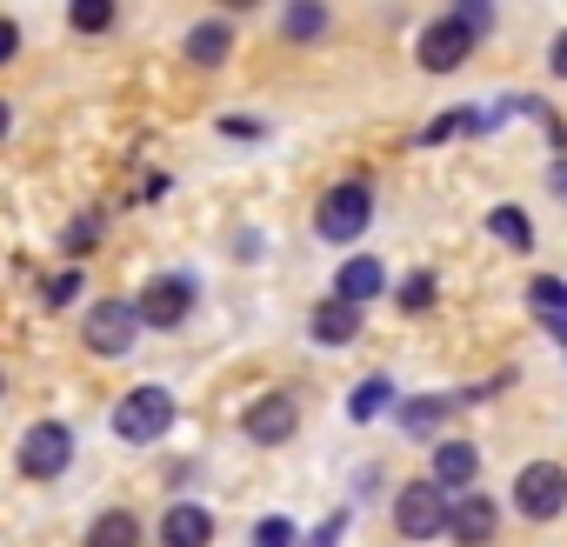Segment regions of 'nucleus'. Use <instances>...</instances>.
Segmentation results:
<instances>
[{
    "label": "nucleus",
    "instance_id": "obj_1",
    "mask_svg": "<svg viewBox=\"0 0 567 547\" xmlns=\"http://www.w3.org/2000/svg\"><path fill=\"white\" fill-rule=\"evenodd\" d=\"M174 427V394L167 388H134V394H121V407H114V434L127 441V447H147V441H161Z\"/></svg>",
    "mask_w": 567,
    "mask_h": 547
},
{
    "label": "nucleus",
    "instance_id": "obj_2",
    "mask_svg": "<svg viewBox=\"0 0 567 547\" xmlns=\"http://www.w3.org/2000/svg\"><path fill=\"white\" fill-rule=\"evenodd\" d=\"M368 220H374V194H368V180H341V187H328V194H321L315 227H321L328 240H361V234H368Z\"/></svg>",
    "mask_w": 567,
    "mask_h": 547
},
{
    "label": "nucleus",
    "instance_id": "obj_3",
    "mask_svg": "<svg viewBox=\"0 0 567 547\" xmlns=\"http://www.w3.org/2000/svg\"><path fill=\"white\" fill-rule=\"evenodd\" d=\"M68 461H74V427H61V421H34V427L21 434L14 467H21L28 481H61Z\"/></svg>",
    "mask_w": 567,
    "mask_h": 547
},
{
    "label": "nucleus",
    "instance_id": "obj_4",
    "mask_svg": "<svg viewBox=\"0 0 567 547\" xmlns=\"http://www.w3.org/2000/svg\"><path fill=\"white\" fill-rule=\"evenodd\" d=\"M187 314H194V281H187V274H154V281L134 295V321H141V328H161V334H167V328H181Z\"/></svg>",
    "mask_w": 567,
    "mask_h": 547
},
{
    "label": "nucleus",
    "instance_id": "obj_5",
    "mask_svg": "<svg viewBox=\"0 0 567 547\" xmlns=\"http://www.w3.org/2000/svg\"><path fill=\"white\" fill-rule=\"evenodd\" d=\"M394 527L408 534V547H421V540L447 534V494H441L434 481H408V487H401V500H394Z\"/></svg>",
    "mask_w": 567,
    "mask_h": 547
},
{
    "label": "nucleus",
    "instance_id": "obj_6",
    "mask_svg": "<svg viewBox=\"0 0 567 547\" xmlns=\"http://www.w3.org/2000/svg\"><path fill=\"white\" fill-rule=\"evenodd\" d=\"M134 334H141L134 301H101V308H87V321H81V341H87V354H101V361H121V354L134 348Z\"/></svg>",
    "mask_w": 567,
    "mask_h": 547
},
{
    "label": "nucleus",
    "instance_id": "obj_7",
    "mask_svg": "<svg viewBox=\"0 0 567 547\" xmlns=\"http://www.w3.org/2000/svg\"><path fill=\"white\" fill-rule=\"evenodd\" d=\"M514 507H520L527 520H554V514L567 507V467H554V461H527L520 481H514Z\"/></svg>",
    "mask_w": 567,
    "mask_h": 547
},
{
    "label": "nucleus",
    "instance_id": "obj_8",
    "mask_svg": "<svg viewBox=\"0 0 567 547\" xmlns=\"http://www.w3.org/2000/svg\"><path fill=\"white\" fill-rule=\"evenodd\" d=\"M240 427H247V441L280 447V441H295V427H301V401H295V394H260Z\"/></svg>",
    "mask_w": 567,
    "mask_h": 547
},
{
    "label": "nucleus",
    "instance_id": "obj_9",
    "mask_svg": "<svg viewBox=\"0 0 567 547\" xmlns=\"http://www.w3.org/2000/svg\"><path fill=\"white\" fill-rule=\"evenodd\" d=\"M467 54H474V34H467L454 14H447V21H434V28L421 34V68H427V74H454Z\"/></svg>",
    "mask_w": 567,
    "mask_h": 547
},
{
    "label": "nucleus",
    "instance_id": "obj_10",
    "mask_svg": "<svg viewBox=\"0 0 567 547\" xmlns=\"http://www.w3.org/2000/svg\"><path fill=\"white\" fill-rule=\"evenodd\" d=\"M494 527H501V507H494L487 494H454V500H447V534H454V540L481 547V540H494Z\"/></svg>",
    "mask_w": 567,
    "mask_h": 547
},
{
    "label": "nucleus",
    "instance_id": "obj_11",
    "mask_svg": "<svg viewBox=\"0 0 567 547\" xmlns=\"http://www.w3.org/2000/svg\"><path fill=\"white\" fill-rule=\"evenodd\" d=\"M474 474H481V454H474L467 441H441V447H434V474H427V481H434L441 494H474Z\"/></svg>",
    "mask_w": 567,
    "mask_h": 547
},
{
    "label": "nucleus",
    "instance_id": "obj_12",
    "mask_svg": "<svg viewBox=\"0 0 567 547\" xmlns=\"http://www.w3.org/2000/svg\"><path fill=\"white\" fill-rule=\"evenodd\" d=\"M381 295H388V267H381V260H368V254H354V260L334 274V301H348V308L381 301Z\"/></svg>",
    "mask_w": 567,
    "mask_h": 547
},
{
    "label": "nucleus",
    "instance_id": "obj_13",
    "mask_svg": "<svg viewBox=\"0 0 567 547\" xmlns=\"http://www.w3.org/2000/svg\"><path fill=\"white\" fill-rule=\"evenodd\" d=\"M161 540H167V547H207V540H214V514L194 507V500H181V507L161 514Z\"/></svg>",
    "mask_w": 567,
    "mask_h": 547
},
{
    "label": "nucleus",
    "instance_id": "obj_14",
    "mask_svg": "<svg viewBox=\"0 0 567 547\" xmlns=\"http://www.w3.org/2000/svg\"><path fill=\"white\" fill-rule=\"evenodd\" d=\"M227 54H234V28L227 21H194L187 28V61L194 68H220Z\"/></svg>",
    "mask_w": 567,
    "mask_h": 547
},
{
    "label": "nucleus",
    "instance_id": "obj_15",
    "mask_svg": "<svg viewBox=\"0 0 567 547\" xmlns=\"http://www.w3.org/2000/svg\"><path fill=\"white\" fill-rule=\"evenodd\" d=\"M315 341H321V348H348V341H361V308H348V301H321V308H315Z\"/></svg>",
    "mask_w": 567,
    "mask_h": 547
},
{
    "label": "nucleus",
    "instance_id": "obj_16",
    "mask_svg": "<svg viewBox=\"0 0 567 547\" xmlns=\"http://www.w3.org/2000/svg\"><path fill=\"white\" fill-rule=\"evenodd\" d=\"M527 308L554 328V341L567 348V288L560 281H547V274H540V281H527Z\"/></svg>",
    "mask_w": 567,
    "mask_h": 547
},
{
    "label": "nucleus",
    "instance_id": "obj_17",
    "mask_svg": "<svg viewBox=\"0 0 567 547\" xmlns=\"http://www.w3.org/2000/svg\"><path fill=\"white\" fill-rule=\"evenodd\" d=\"M454 414V394H414L408 407H401V434H414V441H427L441 421Z\"/></svg>",
    "mask_w": 567,
    "mask_h": 547
},
{
    "label": "nucleus",
    "instance_id": "obj_18",
    "mask_svg": "<svg viewBox=\"0 0 567 547\" xmlns=\"http://www.w3.org/2000/svg\"><path fill=\"white\" fill-rule=\"evenodd\" d=\"M87 547H141V520L127 507H107L94 527H87Z\"/></svg>",
    "mask_w": 567,
    "mask_h": 547
},
{
    "label": "nucleus",
    "instance_id": "obj_19",
    "mask_svg": "<svg viewBox=\"0 0 567 547\" xmlns=\"http://www.w3.org/2000/svg\"><path fill=\"white\" fill-rule=\"evenodd\" d=\"M381 407H394V381H388V374H374V381H361V388L348 394V414H354V421H374Z\"/></svg>",
    "mask_w": 567,
    "mask_h": 547
},
{
    "label": "nucleus",
    "instance_id": "obj_20",
    "mask_svg": "<svg viewBox=\"0 0 567 547\" xmlns=\"http://www.w3.org/2000/svg\"><path fill=\"white\" fill-rule=\"evenodd\" d=\"M487 227H494L514 254H527V247H534V227H527V214H520V207H494V214H487Z\"/></svg>",
    "mask_w": 567,
    "mask_h": 547
},
{
    "label": "nucleus",
    "instance_id": "obj_21",
    "mask_svg": "<svg viewBox=\"0 0 567 547\" xmlns=\"http://www.w3.org/2000/svg\"><path fill=\"white\" fill-rule=\"evenodd\" d=\"M280 28H288L295 41H315V34H328V8H288Z\"/></svg>",
    "mask_w": 567,
    "mask_h": 547
},
{
    "label": "nucleus",
    "instance_id": "obj_22",
    "mask_svg": "<svg viewBox=\"0 0 567 547\" xmlns=\"http://www.w3.org/2000/svg\"><path fill=\"white\" fill-rule=\"evenodd\" d=\"M74 28H81V34H107V28H114V0H81V8H74Z\"/></svg>",
    "mask_w": 567,
    "mask_h": 547
},
{
    "label": "nucleus",
    "instance_id": "obj_23",
    "mask_svg": "<svg viewBox=\"0 0 567 547\" xmlns=\"http://www.w3.org/2000/svg\"><path fill=\"white\" fill-rule=\"evenodd\" d=\"M467 127H481V121H474V114H441V121L421 127V141L434 147V141H454V134H467Z\"/></svg>",
    "mask_w": 567,
    "mask_h": 547
},
{
    "label": "nucleus",
    "instance_id": "obj_24",
    "mask_svg": "<svg viewBox=\"0 0 567 547\" xmlns=\"http://www.w3.org/2000/svg\"><path fill=\"white\" fill-rule=\"evenodd\" d=\"M41 295H48V308H68V301L81 295V267H61V274H54V281H48Z\"/></svg>",
    "mask_w": 567,
    "mask_h": 547
},
{
    "label": "nucleus",
    "instance_id": "obj_25",
    "mask_svg": "<svg viewBox=\"0 0 567 547\" xmlns=\"http://www.w3.org/2000/svg\"><path fill=\"white\" fill-rule=\"evenodd\" d=\"M254 547H295V520H280V514H267V520L254 527Z\"/></svg>",
    "mask_w": 567,
    "mask_h": 547
},
{
    "label": "nucleus",
    "instance_id": "obj_26",
    "mask_svg": "<svg viewBox=\"0 0 567 547\" xmlns=\"http://www.w3.org/2000/svg\"><path fill=\"white\" fill-rule=\"evenodd\" d=\"M454 21H461V28H467L474 41H481V34L494 28V8H487V0H461V14H454Z\"/></svg>",
    "mask_w": 567,
    "mask_h": 547
},
{
    "label": "nucleus",
    "instance_id": "obj_27",
    "mask_svg": "<svg viewBox=\"0 0 567 547\" xmlns=\"http://www.w3.org/2000/svg\"><path fill=\"white\" fill-rule=\"evenodd\" d=\"M427 301H434V274H414V281L401 288V308H408V314H421Z\"/></svg>",
    "mask_w": 567,
    "mask_h": 547
},
{
    "label": "nucleus",
    "instance_id": "obj_28",
    "mask_svg": "<svg viewBox=\"0 0 567 547\" xmlns=\"http://www.w3.org/2000/svg\"><path fill=\"white\" fill-rule=\"evenodd\" d=\"M94 234H101V220H94V214H87V220H74V227H68V247H74V254H81V247H94Z\"/></svg>",
    "mask_w": 567,
    "mask_h": 547
},
{
    "label": "nucleus",
    "instance_id": "obj_29",
    "mask_svg": "<svg viewBox=\"0 0 567 547\" xmlns=\"http://www.w3.org/2000/svg\"><path fill=\"white\" fill-rule=\"evenodd\" d=\"M14 54H21V28H14V21H0V68H8Z\"/></svg>",
    "mask_w": 567,
    "mask_h": 547
},
{
    "label": "nucleus",
    "instance_id": "obj_30",
    "mask_svg": "<svg viewBox=\"0 0 567 547\" xmlns=\"http://www.w3.org/2000/svg\"><path fill=\"white\" fill-rule=\"evenodd\" d=\"M547 68H554V81H567V28L554 34V48H547Z\"/></svg>",
    "mask_w": 567,
    "mask_h": 547
},
{
    "label": "nucleus",
    "instance_id": "obj_31",
    "mask_svg": "<svg viewBox=\"0 0 567 547\" xmlns=\"http://www.w3.org/2000/svg\"><path fill=\"white\" fill-rule=\"evenodd\" d=\"M554 194L567 200V161H554Z\"/></svg>",
    "mask_w": 567,
    "mask_h": 547
},
{
    "label": "nucleus",
    "instance_id": "obj_32",
    "mask_svg": "<svg viewBox=\"0 0 567 547\" xmlns=\"http://www.w3.org/2000/svg\"><path fill=\"white\" fill-rule=\"evenodd\" d=\"M8 127H14V114H8V101H0V141H8Z\"/></svg>",
    "mask_w": 567,
    "mask_h": 547
}]
</instances>
